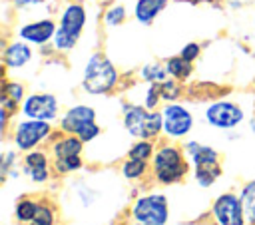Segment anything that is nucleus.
Listing matches in <instances>:
<instances>
[{
  "mask_svg": "<svg viewBox=\"0 0 255 225\" xmlns=\"http://www.w3.org/2000/svg\"><path fill=\"white\" fill-rule=\"evenodd\" d=\"M153 173L161 183H175L187 173V161L179 147L163 145L153 153Z\"/></svg>",
  "mask_w": 255,
  "mask_h": 225,
  "instance_id": "nucleus-5",
  "label": "nucleus"
},
{
  "mask_svg": "<svg viewBox=\"0 0 255 225\" xmlns=\"http://www.w3.org/2000/svg\"><path fill=\"white\" fill-rule=\"evenodd\" d=\"M124 127L128 133L139 139H151L163 129V115L143 106H126L124 108Z\"/></svg>",
  "mask_w": 255,
  "mask_h": 225,
  "instance_id": "nucleus-2",
  "label": "nucleus"
},
{
  "mask_svg": "<svg viewBox=\"0 0 255 225\" xmlns=\"http://www.w3.org/2000/svg\"><path fill=\"white\" fill-rule=\"evenodd\" d=\"M205 121L217 129H233L243 121V110L233 102H215L205 108Z\"/></svg>",
  "mask_w": 255,
  "mask_h": 225,
  "instance_id": "nucleus-9",
  "label": "nucleus"
},
{
  "mask_svg": "<svg viewBox=\"0 0 255 225\" xmlns=\"http://www.w3.org/2000/svg\"><path fill=\"white\" fill-rule=\"evenodd\" d=\"M52 131V125L44 119H24L14 129V143L22 151L34 149L44 137H48Z\"/></svg>",
  "mask_w": 255,
  "mask_h": 225,
  "instance_id": "nucleus-8",
  "label": "nucleus"
},
{
  "mask_svg": "<svg viewBox=\"0 0 255 225\" xmlns=\"http://www.w3.org/2000/svg\"><path fill=\"white\" fill-rule=\"evenodd\" d=\"M38 207H40V203L36 199H30V197L20 199L16 203V219L22 223H30L34 219V215L38 213Z\"/></svg>",
  "mask_w": 255,
  "mask_h": 225,
  "instance_id": "nucleus-21",
  "label": "nucleus"
},
{
  "mask_svg": "<svg viewBox=\"0 0 255 225\" xmlns=\"http://www.w3.org/2000/svg\"><path fill=\"white\" fill-rule=\"evenodd\" d=\"M60 129L66 131V133L78 135L84 143L96 139V135L100 133V127L96 123L94 108H90V106H74V108H70L60 119Z\"/></svg>",
  "mask_w": 255,
  "mask_h": 225,
  "instance_id": "nucleus-6",
  "label": "nucleus"
},
{
  "mask_svg": "<svg viewBox=\"0 0 255 225\" xmlns=\"http://www.w3.org/2000/svg\"><path fill=\"white\" fill-rule=\"evenodd\" d=\"M167 0H137L135 2V20L141 24H149L163 8Z\"/></svg>",
  "mask_w": 255,
  "mask_h": 225,
  "instance_id": "nucleus-17",
  "label": "nucleus"
},
{
  "mask_svg": "<svg viewBox=\"0 0 255 225\" xmlns=\"http://www.w3.org/2000/svg\"><path fill=\"white\" fill-rule=\"evenodd\" d=\"M84 149V141L74 135V133H68L64 137H60L54 145H52V153L56 159H62V157H70V155H80Z\"/></svg>",
  "mask_w": 255,
  "mask_h": 225,
  "instance_id": "nucleus-16",
  "label": "nucleus"
},
{
  "mask_svg": "<svg viewBox=\"0 0 255 225\" xmlns=\"http://www.w3.org/2000/svg\"><path fill=\"white\" fill-rule=\"evenodd\" d=\"M179 56H181V58H185L187 62H193V60L199 56V44H195V42H189V44H185Z\"/></svg>",
  "mask_w": 255,
  "mask_h": 225,
  "instance_id": "nucleus-30",
  "label": "nucleus"
},
{
  "mask_svg": "<svg viewBox=\"0 0 255 225\" xmlns=\"http://www.w3.org/2000/svg\"><path fill=\"white\" fill-rule=\"evenodd\" d=\"M251 131L255 133V115H253V119H251Z\"/></svg>",
  "mask_w": 255,
  "mask_h": 225,
  "instance_id": "nucleus-34",
  "label": "nucleus"
},
{
  "mask_svg": "<svg viewBox=\"0 0 255 225\" xmlns=\"http://www.w3.org/2000/svg\"><path fill=\"white\" fill-rule=\"evenodd\" d=\"M56 24L48 18V20H38L32 24H26L20 28V38L30 42V44H46L48 40H52L56 36Z\"/></svg>",
  "mask_w": 255,
  "mask_h": 225,
  "instance_id": "nucleus-13",
  "label": "nucleus"
},
{
  "mask_svg": "<svg viewBox=\"0 0 255 225\" xmlns=\"http://www.w3.org/2000/svg\"><path fill=\"white\" fill-rule=\"evenodd\" d=\"M227 2H229L231 6H235V8H237V6H245V4H249L251 0H227Z\"/></svg>",
  "mask_w": 255,
  "mask_h": 225,
  "instance_id": "nucleus-33",
  "label": "nucleus"
},
{
  "mask_svg": "<svg viewBox=\"0 0 255 225\" xmlns=\"http://www.w3.org/2000/svg\"><path fill=\"white\" fill-rule=\"evenodd\" d=\"M161 115H163V131L169 137H183L193 127L191 112L179 104H167L163 108Z\"/></svg>",
  "mask_w": 255,
  "mask_h": 225,
  "instance_id": "nucleus-11",
  "label": "nucleus"
},
{
  "mask_svg": "<svg viewBox=\"0 0 255 225\" xmlns=\"http://www.w3.org/2000/svg\"><path fill=\"white\" fill-rule=\"evenodd\" d=\"M44 0H14L16 6H34V4H40Z\"/></svg>",
  "mask_w": 255,
  "mask_h": 225,
  "instance_id": "nucleus-32",
  "label": "nucleus"
},
{
  "mask_svg": "<svg viewBox=\"0 0 255 225\" xmlns=\"http://www.w3.org/2000/svg\"><path fill=\"white\" fill-rule=\"evenodd\" d=\"M22 113L30 119L52 121L58 115V102L52 94H32L24 100Z\"/></svg>",
  "mask_w": 255,
  "mask_h": 225,
  "instance_id": "nucleus-12",
  "label": "nucleus"
},
{
  "mask_svg": "<svg viewBox=\"0 0 255 225\" xmlns=\"http://www.w3.org/2000/svg\"><path fill=\"white\" fill-rule=\"evenodd\" d=\"M185 149H187L189 159L193 163V173H195L197 183L201 187H209L221 175L217 151L213 147H209V145L199 143V141H187Z\"/></svg>",
  "mask_w": 255,
  "mask_h": 225,
  "instance_id": "nucleus-3",
  "label": "nucleus"
},
{
  "mask_svg": "<svg viewBox=\"0 0 255 225\" xmlns=\"http://www.w3.org/2000/svg\"><path fill=\"white\" fill-rule=\"evenodd\" d=\"M50 169V163H48V157L44 151H34L30 149L26 155H24V171L26 175L36 181V183H44L48 179V171Z\"/></svg>",
  "mask_w": 255,
  "mask_h": 225,
  "instance_id": "nucleus-14",
  "label": "nucleus"
},
{
  "mask_svg": "<svg viewBox=\"0 0 255 225\" xmlns=\"http://www.w3.org/2000/svg\"><path fill=\"white\" fill-rule=\"evenodd\" d=\"M129 157H135V159H149L153 155V143L149 139H139L137 143H133L128 151Z\"/></svg>",
  "mask_w": 255,
  "mask_h": 225,
  "instance_id": "nucleus-23",
  "label": "nucleus"
},
{
  "mask_svg": "<svg viewBox=\"0 0 255 225\" xmlns=\"http://www.w3.org/2000/svg\"><path fill=\"white\" fill-rule=\"evenodd\" d=\"M54 167L58 173H70L82 167V157L80 155H70V157H62L54 161Z\"/></svg>",
  "mask_w": 255,
  "mask_h": 225,
  "instance_id": "nucleus-25",
  "label": "nucleus"
},
{
  "mask_svg": "<svg viewBox=\"0 0 255 225\" xmlns=\"http://www.w3.org/2000/svg\"><path fill=\"white\" fill-rule=\"evenodd\" d=\"M167 199L161 193H149L139 197L131 207V217L137 225H165L167 223Z\"/></svg>",
  "mask_w": 255,
  "mask_h": 225,
  "instance_id": "nucleus-7",
  "label": "nucleus"
},
{
  "mask_svg": "<svg viewBox=\"0 0 255 225\" xmlns=\"http://www.w3.org/2000/svg\"><path fill=\"white\" fill-rule=\"evenodd\" d=\"M116 84H118L116 66L102 54L90 56V60L84 68V80H82L84 90L88 94L100 96V94H108Z\"/></svg>",
  "mask_w": 255,
  "mask_h": 225,
  "instance_id": "nucleus-1",
  "label": "nucleus"
},
{
  "mask_svg": "<svg viewBox=\"0 0 255 225\" xmlns=\"http://www.w3.org/2000/svg\"><path fill=\"white\" fill-rule=\"evenodd\" d=\"M32 60V48L24 42H14L4 50V64L8 68H22Z\"/></svg>",
  "mask_w": 255,
  "mask_h": 225,
  "instance_id": "nucleus-15",
  "label": "nucleus"
},
{
  "mask_svg": "<svg viewBox=\"0 0 255 225\" xmlns=\"http://www.w3.org/2000/svg\"><path fill=\"white\" fill-rule=\"evenodd\" d=\"M12 161H14V153H12V151H6V153H4V159H2V175H6V173L10 171Z\"/></svg>",
  "mask_w": 255,
  "mask_h": 225,
  "instance_id": "nucleus-31",
  "label": "nucleus"
},
{
  "mask_svg": "<svg viewBox=\"0 0 255 225\" xmlns=\"http://www.w3.org/2000/svg\"><path fill=\"white\" fill-rule=\"evenodd\" d=\"M159 94H161L163 100L171 102V100H175L179 96V86L175 84V80H165V82L159 84Z\"/></svg>",
  "mask_w": 255,
  "mask_h": 225,
  "instance_id": "nucleus-28",
  "label": "nucleus"
},
{
  "mask_svg": "<svg viewBox=\"0 0 255 225\" xmlns=\"http://www.w3.org/2000/svg\"><path fill=\"white\" fill-rule=\"evenodd\" d=\"M139 74H141V78L145 80V82H149V84H161V82H165L167 80V68L165 66H161V64H157V62H151V64H145L141 70H139Z\"/></svg>",
  "mask_w": 255,
  "mask_h": 225,
  "instance_id": "nucleus-20",
  "label": "nucleus"
},
{
  "mask_svg": "<svg viewBox=\"0 0 255 225\" xmlns=\"http://www.w3.org/2000/svg\"><path fill=\"white\" fill-rule=\"evenodd\" d=\"M241 201H243V211H245V219L247 223L255 225V181H249L243 191H241Z\"/></svg>",
  "mask_w": 255,
  "mask_h": 225,
  "instance_id": "nucleus-19",
  "label": "nucleus"
},
{
  "mask_svg": "<svg viewBox=\"0 0 255 225\" xmlns=\"http://www.w3.org/2000/svg\"><path fill=\"white\" fill-rule=\"evenodd\" d=\"M213 217L217 225H245L243 201L235 193H223L213 203Z\"/></svg>",
  "mask_w": 255,
  "mask_h": 225,
  "instance_id": "nucleus-10",
  "label": "nucleus"
},
{
  "mask_svg": "<svg viewBox=\"0 0 255 225\" xmlns=\"http://www.w3.org/2000/svg\"><path fill=\"white\" fill-rule=\"evenodd\" d=\"M86 26V10L82 4H68L60 16V26L54 36L56 50L68 52L76 46L82 30Z\"/></svg>",
  "mask_w": 255,
  "mask_h": 225,
  "instance_id": "nucleus-4",
  "label": "nucleus"
},
{
  "mask_svg": "<svg viewBox=\"0 0 255 225\" xmlns=\"http://www.w3.org/2000/svg\"><path fill=\"white\" fill-rule=\"evenodd\" d=\"M165 68H167V74L175 80H187L191 76V62H187L185 58L181 56H173L165 62Z\"/></svg>",
  "mask_w": 255,
  "mask_h": 225,
  "instance_id": "nucleus-18",
  "label": "nucleus"
},
{
  "mask_svg": "<svg viewBox=\"0 0 255 225\" xmlns=\"http://www.w3.org/2000/svg\"><path fill=\"white\" fill-rule=\"evenodd\" d=\"M104 20H106V24H108V26H118V24H122V22L126 20V8H124V6H120V4L112 6V8L106 12Z\"/></svg>",
  "mask_w": 255,
  "mask_h": 225,
  "instance_id": "nucleus-27",
  "label": "nucleus"
},
{
  "mask_svg": "<svg viewBox=\"0 0 255 225\" xmlns=\"http://www.w3.org/2000/svg\"><path fill=\"white\" fill-rule=\"evenodd\" d=\"M145 171H147V159L129 157L122 165V173L126 179H139L141 175H145Z\"/></svg>",
  "mask_w": 255,
  "mask_h": 225,
  "instance_id": "nucleus-22",
  "label": "nucleus"
},
{
  "mask_svg": "<svg viewBox=\"0 0 255 225\" xmlns=\"http://www.w3.org/2000/svg\"><path fill=\"white\" fill-rule=\"evenodd\" d=\"M2 98H8L12 102H20L24 98V86L18 84V82H6L4 84V90H2Z\"/></svg>",
  "mask_w": 255,
  "mask_h": 225,
  "instance_id": "nucleus-26",
  "label": "nucleus"
},
{
  "mask_svg": "<svg viewBox=\"0 0 255 225\" xmlns=\"http://www.w3.org/2000/svg\"><path fill=\"white\" fill-rule=\"evenodd\" d=\"M159 98H161V94H159V84H151V86L147 88V92H145L143 106H145V108H149V110H153V108L157 106Z\"/></svg>",
  "mask_w": 255,
  "mask_h": 225,
  "instance_id": "nucleus-29",
  "label": "nucleus"
},
{
  "mask_svg": "<svg viewBox=\"0 0 255 225\" xmlns=\"http://www.w3.org/2000/svg\"><path fill=\"white\" fill-rule=\"evenodd\" d=\"M54 221H56L54 209H52L48 203H40L38 213L34 215V219H32L28 225H54Z\"/></svg>",
  "mask_w": 255,
  "mask_h": 225,
  "instance_id": "nucleus-24",
  "label": "nucleus"
}]
</instances>
